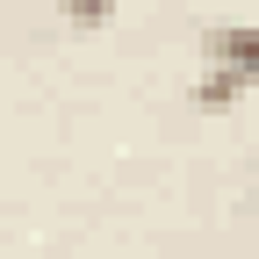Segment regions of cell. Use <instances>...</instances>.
Wrapping results in <instances>:
<instances>
[{
	"mask_svg": "<svg viewBox=\"0 0 259 259\" xmlns=\"http://www.w3.org/2000/svg\"><path fill=\"white\" fill-rule=\"evenodd\" d=\"M202 58L223 65V72H238L245 94L259 87V22H216L209 36H202Z\"/></svg>",
	"mask_w": 259,
	"mask_h": 259,
	"instance_id": "6da1fadb",
	"label": "cell"
},
{
	"mask_svg": "<svg viewBox=\"0 0 259 259\" xmlns=\"http://www.w3.org/2000/svg\"><path fill=\"white\" fill-rule=\"evenodd\" d=\"M238 94H245V79H238V72H223V65H209V72L194 79V108H231Z\"/></svg>",
	"mask_w": 259,
	"mask_h": 259,
	"instance_id": "7a4b0ae2",
	"label": "cell"
},
{
	"mask_svg": "<svg viewBox=\"0 0 259 259\" xmlns=\"http://www.w3.org/2000/svg\"><path fill=\"white\" fill-rule=\"evenodd\" d=\"M58 15L72 22V29H108V15H115V0H58Z\"/></svg>",
	"mask_w": 259,
	"mask_h": 259,
	"instance_id": "3957f363",
	"label": "cell"
}]
</instances>
